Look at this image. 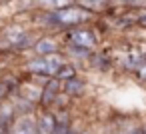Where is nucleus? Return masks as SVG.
<instances>
[{
    "instance_id": "14",
    "label": "nucleus",
    "mask_w": 146,
    "mask_h": 134,
    "mask_svg": "<svg viewBox=\"0 0 146 134\" xmlns=\"http://www.w3.org/2000/svg\"><path fill=\"white\" fill-rule=\"evenodd\" d=\"M142 134H146V128H144V130H142Z\"/></svg>"
},
{
    "instance_id": "9",
    "label": "nucleus",
    "mask_w": 146,
    "mask_h": 134,
    "mask_svg": "<svg viewBox=\"0 0 146 134\" xmlns=\"http://www.w3.org/2000/svg\"><path fill=\"white\" fill-rule=\"evenodd\" d=\"M106 4H108V0H80V6L86 8V10H90V12L102 10Z\"/></svg>"
},
{
    "instance_id": "7",
    "label": "nucleus",
    "mask_w": 146,
    "mask_h": 134,
    "mask_svg": "<svg viewBox=\"0 0 146 134\" xmlns=\"http://www.w3.org/2000/svg\"><path fill=\"white\" fill-rule=\"evenodd\" d=\"M64 90H66L70 96H78V94H82V90H84V82L72 76V78H68V80H66Z\"/></svg>"
},
{
    "instance_id": "4",
    "label": "nucleus",
    "mask_w": 146,
    "mask_h": 134,
    "mask_svg": "<svg viewBox=\"0 0 146 134\" xmlns=\"http://www.w3.org/2000/svg\"><path fill=\"white\" fill-rule=\"evenodd\" d=\"M12 134H38V132H36V124L30 118H22V120L16 122Z\"/></svg>"
},
{
    "instance_id": "12",
    "label": "nucleus",
    "mask_w": 146,
    "mask_h": 134,
    "mask_svg": "<svg viewBox=\"0 0 146 134\" xmlns=\"http://www.w3.org/2000/svg\"><path fill=\"white\" fill-rule=\"evenodd\" d=\"M8 94V84H4V82H0V100H2L4 96Z\"/></svg>"
},
{
    "instance_id": "2",
    "label": "nucleus",
    "mask_w": 146,
    "mask_h": 134,
    "mask_svg": "<svg viewBox=\"0 0 146 134\" xmlns=\"http://www.w3.org/2000/svg\"><path fill=\"white\" fill-rule=\"evenodd\" d=\"M58 66H60V60L52 64V62L46 60V58H38V60H32V62L28 64V70L36 72V74H56Z\"/></svg>"
},
{
    "instance_id": "1",
    "label": "nucleus",
    "mask_w": 146,
    "mask_h": 134,
    "mask_svg": "<svg viewBox=\"0 0 146 134\" xmlns=\"http://www.w3.org/2000/svg\"><path fill=\"white\" fill-rule=\"evenodd\" d=\"M48 24H56V26H76V24H82L90 18V10L86 8H78V6H64V8H58L54 12H50L46 16Z\"/></svg>"
},
{
    "instance_id": "8",
    "label": "nucleus",
    "mask_w": 146,
    "mask_h": 134,
    "mask_svg": "<svg viewBox=\"0 0 146 134\" xmlns=\"http://www.w3.org/2000/svg\"><path fill=\"white\" fill-rule=\"evenodd\" d=\"M56 92H58V80H50V82L46 84L44 92H42V104H50V102L54 100Z\"/></svg>"
},
{
    "instance_id": "3",
    "label": "nucleus",
    "mask_w": 146,
    "mask_h": 134,
    "mask_svg": "<svg viewBox=\"0 0 146 134\" xmlns=\"http://www.w3.org/2000/svg\"><path fill=\"white\" fill-rule=\"evenodd\" d=\"M68 38H70V42L74 46H82V48H92L94 42H96L94 40V34L88 32V30H74V32L68 34Z\"/></svg>"
},
{
    "instance_id": "6",
    "label": "nucleus",
    "mask_w": 146,
    "mask_h": 134,
    "mask_svg": "<svg viewBox=\"0 0 146 134\" xmlns=\"http://www.w3.org/2000/svg\"><path fill=\"white\" fill-rule=\"evenodd\" d=\"M34 50H36V54H40V56H48V54H54L58 48H56V44L52 42V40H40V42H36V46H34Z\"/></svg>"
},
{
    "instance_id": "5",
    "label": "nucleus",
    "mask_w": 146,
    "mask_h": 134,
    "mask_svg": "<svg viewBox=\"0 0 146 134\" xmlns=\"http://www.w3.org/2000/svg\"><path fill=\"white\" fill-rule=\"evenodd\" d=\"M54 124H56V120H54L50 114H44V116H40V120H38V124H36V132H38V134H52Z\"/></svg>"
},
{
    "instance_id": "13",
    "label": "nucleus",
    "mask_w": 146,
    "mask_h": 134,
    "mask_svg": "<svg viewBox=\"0 0 146 134\" xmlns=\"http://www.w3.org/2000/svg\"><path fill=\"white\" fill-rule=\"evenodd\" d=\"M140 24H142V26H146V14H144V16H140Z\"/></svg>"
},
{
    "instance_id": "10",
    "label": "nucleus",
    "mask_w": 146,
    "mask_h": 134,
    "mask_svg": "<svg viewBox=\"0 0 146 134\" xmlns=\"http://www.w3.org/2000/svg\"><path fill=\"white\" fill-rule=\"evenodd\" d=\"M74 76V68L70 64H60L58 70H56V78H62V80H68Z\"/></svg>"
},
{
    "instance_id": "11",
    "label": "nucleus",
    "mask_w": 146,
    "mask_h": 134,
    "mask_svg": "<svg viewBox=\"0 0 146 134\" xmlns=\"http://www.w3.org/2000/svg\"><path fill=\"white\" fill-rule=\"evenodd\" d=\"M52 134H70V124H68V120H66V118H64V120H58V122L54 124Z\"/></svg>"
}]
</instances>
